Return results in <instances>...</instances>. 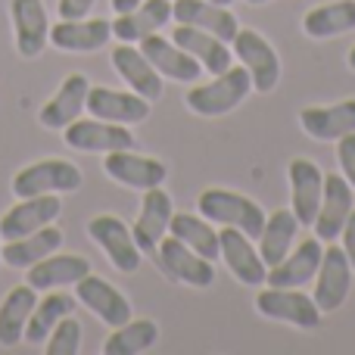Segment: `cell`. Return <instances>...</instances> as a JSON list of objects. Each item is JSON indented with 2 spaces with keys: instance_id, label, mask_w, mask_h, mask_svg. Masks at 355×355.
Masks as SVG:
<instances>
[{
  "instance_id": "14",
  "label": "cell",
  "mask_w": 355,
  "mask_h": 355,
  "mask_svg": "<svg viewBox=\"0 0 355 355\" xmlns=\"http://www.w3.org/2000/svg\"><path fill=\"white\" fill-rule=\"evenodd\" d=\"M290 178V209L300 218V225H312L321 206V193H324V172L318 168V162L296 156L287 166Z\"/></svg>"
},
{
  "instance_id": "10",
  "label": "cell",
  "mask_w": 355,
  "mask_h": 355,
  "mask_svg": "<svg viewBox=\"0 0 355 355\" xmlns=\"http://www.w3.org/2000/svg\"><path fill=\"white\" fill-rule=\"evenodd\" d=\"M355 209V187L346 181L343 175H324V193H321V206L318 215H315L312 227H315V237L318 240H340V231H343L346 218Z\"/></svg>"
},
{
  "instance_id": "32",
  "label": "cell",
  "mask_w": 355,
  "mask_h": 355,
  "mask_svg": "<svg viewBox=\"0 0 355 355\" xmlns=\"http://www.w3.org/2000/svg\"><path fill=\"white\" fill-rule=\"evenodd\" d=\"M35 302H37V296H35L31 284L12 287L10 293H6V300L0 302V346H16L19 340H22Z\"/></svg>"
},
{
  "instance_id": "6",
  "label": "cell",
  "mask_w": 355,
  "mask_h": 355,
  "mask_svg": "<svg viewBox=\"0 0 355 355\" xmlns=\"http://www.w3.org/2000/svg\"><path fill=\"white\" fill-rule=\"evenodd\" d=\"M352 265L346 259L343 246H327L324 256H321V265L315 271V302H318L321 315H334L340 306L346 302L352 290Z\"/></svg>"
},
{
  "instance_id": "22",
  "label": "cell",
  "mask_w": 355,
  "mask_h": 355,
  "mask_svg": "<svg viewBox=\"0 0 355 355\" xmlns=\"http://www.w3.org/2000/svg\"><path fill=\"white\" fill-rule=\"evenodd\" d=\"M321 256H324V246H321L318 237L312 240H302L300 246L284 256V262L271 265L268 277H265V287H302L315 277L321 265Z\"/></svg>"
},
{
  "instance_id": "12",
  "label": "cell",
  "mask_w": 355,
  "mask_h": 355,
  "mask_svg": "<svg viewBox=\"0 0 355 355\" xmlns=\"http://www.w3.org/2000/svg\"><path fill=\"white\" fill-rule=\"evenodd\" d=\"M221 243V259L231 268V275L237 277L246 287H265V277H268V265L262 262L259 250L252 246V237H246L240 227L225 225L218 234Z\"/></svg>"
},
{
  "instance_id": "2",
  "label": "cell",
  "mask_w": 355,
  "mask_h": 355,
  "mask_svg": "<svg viewBox=\"0 0 355 355\" xmlns=\"http://www.w3.org/2000/svg\"><path fill=\"white\" fill-rule=\"evenodd\" d=\"M196 209H200L202 218L240 227L252 240H259L262 225H265V209L256 200H250L243 193H234V190H221V187L202 190L200 200H196Z\"/></svg>"
},
{
  "instance_id": "40",
  "label": "cell",
  "mask_w": 355,
  "mask_h": 355,
  "mask_svg": "<svg viewBox=\"0 0 355 355\" xmlns=\"http://www.w3.org/2000/svg\"><path fill=\"white\" fill-rule=\"evenodd\" d=\"M112 10H116V16H122V12H131L135 6H141V0H110Z\"/></svg>"
},
{
  "instance_id": "18",
  "label": "cell",
  "mask_w": 355,
  "mask_h": 355,
  "mask_svg": "<svg viewBox=\"0 0 355 355\" xmlns=\"http://www.w3.org/2000/svg\"><path fill=\"white\" fill-rule=\"evenodd\" d=\"M172 19L178 25H193V28L209 31V35L221 37V41H227V44H231L240 31L237 16H234L227 6L209 3V0H172Z\"/></svg>"
},
{
  "instance_id": "42",
  "label": "cell",
  "mask_w": 355,
  "mask_h": 355,
  "mask_svg": "<svg viewBox=\"0 0 355 355\" xmlns=\"http://www.w3.org/2000/svg\"><path fill=\"white\" fill-rule=\"evenodd\" d=\"M209 3H218V6H231L234 0H209Z\"/></svg>"
},
{
  "instance_id": "41",
  "label": "cell",
  "mask_w": 355,
  "mask_h": 355,
  "mask_svg": "<svg viewBox=\"0 0 355 355\" xmlns=\"http://www.w3.org/2000/svg\"><path fill=\"white\" fill-rule=\"evenodd\" d=\"M346 62H349V69H352V72H355V47L349 50V60H346Z\"/></svg>"
},
{
  "instance_id": "4",
  "label": "cell",
  "mask_w": 355,
  "mask_h": 355,
  "mask_svg": "<svg viewBox=\"0 0 355 355\" xmlns=\"http://www.w3.org/2000/svg\"><path fill=\"white\" fill-rule=\"evenodd\" d=\"M81 172L75 162L66 159H41L35 166H25L22 172L12 178V193L19 200L41 193H75L81 187Z\"/></svg>"
},
{
  "instance_id": "9",
  "label": "cell",
  "mask_w": 355,
  "mask_h": 355,
  "mask_svg": "<svg viewBox=\"0 0 355 355\" xmlns=\"http://www.w3.org/2000/svg\"><path fill=\"white\" fill-rule=\"evenodd\" d=\"M162 271H166L172 281L187 284V287H212L215 281V268L206 256H200L196 250H190L187 243H181L178 237H162L159 250H156Z\"/></svg>"
},
{
  "instance_id": "43",
  "label": "cell",
  "mask_w": 355,
  "mask_h": 355,
  "mask_svg": "<svg viewBox=\"0 0 355 355\" xmlns=\"http://www.w3.org/2000/svg\"><path fill=\"white\" fill-rule=\"evenodd\" d=\"M246 3H252V6H259V3H268V0H246Z\"/></svg>"
},
{
  "instance_id": "20",
  "label": "cell",
  "mask_w": 355,
  "mask_h": 355,
  "mask_svg": "<svg viewBox=\"0 0 355 355\" xmlns=\"http://www.w3.org/2000/svg\"><path fill=\"white\" fill-rule=\"evenodd\" d=\"M12 28H16V50L22 60H35L41 50L47 47L50 25H47V10L44 0H12Z\"/></svg>"
},
{
  "instance_id": "16",
  "label": "cell",
  "mask_w": 355,
  "mask_h": 355,
  "mask_svg": "<svg viewBox=\"0 0 355 355\" xmlns=\"http://www.w3.org/2000/svg\"><path fill=\"white\" fill-rule=\"evenodd\" d=\"M75 296H78L81 306H87L94 315H97L103 324L110 327H122L125 321H131V302L112 287L110 281L97 275H85L78 284H75Z\"/></svg>"
},
{
  "instance_id": "31",
  "label": "cell",
  "mask_w": 355,
  "mask_h": 355,
  "mask_svg": "<svg viewBox=\"0 0 355 355\" xmlns=\"http://www.w3.org/2000/svg\"><path fill=\"white\" fill-rule=\"evenodd\" d=\"M352 28H355V0H331V3L309 10L306 19H302V31L309 37H315V41L346 35Z\"/></svg>"
},
{
  "instance_id": "17",
  "label": "cell",
  "mask_w": 355,
  "mask_h": 355,
  "mask_svg": "<svg viewBox=\"0 0 355 355\" xmlns=\"http://www.w3.org/2000/svg\"><path fill=\"white\" fill-rule=\"evenodd\" d=\"M103 168L112 181L125 184V187H135V190L159 187L168 175V168L162 166L159 159H153V156H137L135 150H112V153H106Z\"/></svg>"
},
{
  "instance_id": "19",
  "label": "cell",
  "mask_w": 355,
  "mask_h": 355,
  "mask_svg": "<svg viewBox=\"0 0 355 355\" xmlns=\"http://www.w3.org/2000/svg\"><path fill=\"white\" fill-rule=\"evenodd\" d=\"M112 35L110 19H62L50 28V44L66 53H94V50L106 47Z\"/></svg>"
},
{
  "instance_id": "26",
  "label": "cell",
  "mask_w": 355,
  "mask_h": 355,
  "mask_svg": "<svg viewBox=\"0 0 355 355\" xmlns=\"http://www.w3.org/2000/svg\"><path fill=\"white\" fill-rule=\"evenodd\" d=\"M172 22V0H141L131 12H122L112 22V35L122 44L144 41L147 35H156L162 25Z\"/></svg>"
},
{
  "instance_id": "27",
  "label": "cell",
  "mask_w": 355,
  "mask_h": 355,
  "mask_svg": "<svg viewBox=\"0 0 355 355\" xmlns=\"http://www.w3.org/2000/svg\"><path fill=\"white\" fill-rule=\"evenodd\" d=\"M172 41L178 44V47H184L196 62H200L202 72L218 75V72H225L227 66H234L227 41H221V37L209 35V31H202V28H193V25H178Z\"/></svg>"
},
{
  "instance_id": "11",
  "label": "cell",
  "mask_w": 355,
  "mask_h": 355,
  "mask_svg": "<svg viewBox=\"0 0 355 355\" xmlns=\"http://www.w3.org/2000/svg\"><path fill=\"white\" fill-rule=\"evenodd\" d=\"M62 212L60 193H41V196H25L19 200L10 212L0 218V237L3 240H19L28 234L41 231V227L53 225Z\"/></svg>"
},
{
  "instance_id": "30",
  "label": "cell",
  "mask_w": 355,
  "mask_h": 355,
  "mask_svg": "<svg viewBox=\"0 0 355 355\" xmlns=\"http://www.w3.org/2000/svg\"><path fill=\"white\" fill-rule=\"evenodd\" d=\"M85 275H91V262L85 256H53L35 262L28 268V284L35 290H56L66 284H78Z\"/></svg>"
},
{
  "instance_id": "35",
  "label": "cell",
  "mask_w": 355,
  "mask_h": 355,
  "mask_svg": "<svg viewBox=\"0 0 355 355\" xmlns=\"http://www.w3.org/2000/svg\"><path fill=\"white\" fill-rule=\"evenodd\" d=\"M72 312H75V300L69 293H47L31 309V318H28V324H25L22 340L25 343H44V340L50 337V331Z\"/></svg>"
},
{
  "instance_id": "28",
  "label": "cell",
  "mask_w": 355,
  "mask_h": 355,
  "mask_svg": "<svg viewBox=\"0 0 355 355\" xmlns=\"http://www.w3.org/2000/svg\"><path fill=\"white\" fill-rule=\"evenodd\" d=\"M296 231H300V218L293 215V209H277V212L265 215L262 234H259V256L268 268L284 262V256L293 250Z\"/></svg>"
},
{
  "instance_id": "3",
  "label": "cell",
  "mask_w": 355,
  "mask_h": 355,
  "mask_svg": "<svg viewBox=\"0 0 355 355\" xmlns=\"http://www.w3.org/2000/svg\"><path fill=\"white\" fill-rule=\"evenodd\" d=\"M256 312L271 321H284L300 331H315L321 324V309L315 296L302 293L296 287H268L256 296Z\"/></svg>"
},
{
  "instance_id": "7",
  "label": "cell",
  "mask_w": 355,
  "mask_h": 355,
  "mask_svg": "<svg viewBox=\"0 0 355 355\" xmlns=\"http://www.w3.org/2000/svg\"><path fill=\"white\" fill-rule=\"evenodd\" d=\"M87 234H91V240L110 256V262L122 275H135L141 268L144 252L137 250L135 237H131V227L122 218H116V215H94L87 221Z\"/></svg>"
},
{
  "instance_id": "39",
  "label": "cell",
  "mask_w": 355,
  "mask_h": 355,
  "mask_svg": "<svg viewBox=\"0 0 355 355\" xmlns=\"http://www.w3.org/2000/svg\"><path fill=\"white\" fill-rule=\"evenodd\" d=\"M340 240H343V252H346V259H349V265L355 271V209L349 212V218H346L343 231H340Z\"/></svg>"
},
{
  "instance_id": "5",
  "label": "cell",
  "mask_w": 355,
  "mask_h": 355,
  "mask_svg": "<svg viewBox=\"0 0 355 355\" xmlns=\"http://www.w3.org/2000/svg\"><path fill=\"white\" fill-rule=\"evenodd\" d=\"M234 53H237L240 66L250 72L252 78V91L259 94H271L281 81V60H277L275 47L268 44V37H262L252 28H240L234 37Z\"/></svg>"
},
{
  "instance_id": "34",
  "label": "cell",
  "mask_w": 355,
  "mask_h": 355,
  "mask_svg": "<svg viewBox=\"0 0 355 355\" xmlns=\"http://www.w3.org/2000/svg\"><path fill=\"white\" fill-rule=\"evenodd\" d=\"M159 340V324L150 318H131L122 327H112L110 340L103 343V355H141L153 349Z\"/></svg>"
},
{
  "instance_id": "23",
  "label": "cell",
  "mask_w": 355,
  "mask_h": 355,
  "mask_svg": "<svg viewBox=\"0 0 355 355\" xmlns=\"http://www.w3.org/2000/svg\"><path fill=\"white\" fill-rule=\"evenodd\" d=\"M112 66L122 75V81L131 87L135 94H141L144 100H159L162 97V75L153 69V62L141 53V47H131V44H119L112 50Z\"/></svg>"
},
{
  "instance_id": "15",
  "label": "cell",
  "mask_w": 355,
  "mask_h": 355,
  "mask_svg": "<svg viewBox=\"0 0 355 355\" xmlns=\"http://www.w3.org/2000/svg\"><path fill=\"white\" fill-rule=\"evenodd\" d=\"M85 110L94 119L116 125H137L150 116V100H144L135 91H112V87H91Z\"/></svg>"
},
{
  "instance_id": "37",
  "label": "cell",
  "mask_w": 355,
  "mask_h": 355,
  "mask_svg": "<svg viewBox=\"0 0 355 355\" xmlns=\"http://www.w3.org/2000/svg\"><path fill=\"white\" fill-rule=\"evenodd\" d=\"M337 159L340 168H343V178L355 187V131L337 141Z\"/></svg>"
},
{
  "instance_id": "24",
  "label": "cell",
  "mask_w": 355,
  "mask_h": 355,
  "mask_svg": "<svg viewBox=\"0 0 355 355\" xmlns=\"http://www.w3.org/2000/svg\"><path fill=\"white\" fill-rule=\"evenodd\" d=\"M87 91H91L87 75H81V72L69 75V78L60 85V91L53 94V100L44 103L37 122L50 131H62L66 125H72L75 119L81 116V110H85V103H87Z\"/></svg>"
},
{
  "instance_id": "33",
  "label": "cell",
  "mask_w": 355,
  "mask_h": 355,
  "mask_svg": "<svg viewBox=\"0 0 355 355\" xmlns=\"http://www.w3.org/2000/svg\"><path fill=\"white\" fill-rule=\"evenodd\" d=\"M168 231H172V237H178L181 243H187L190 250H196L200 256H206L209 262H215V259L221 256L218 234L212 231V221L202 218V215L172 212V221H168Z\"/></svg>"
},
{
  "instance_id": "29",
  "label": "cell",
  "mask_w": 355,
  "mask_h": 355,
  "mask_svg": "<svg viewBox=\"0 0 355 355\" xmlns=\"http://www.w3.org/2000/svg\"><path fill=\"white\" fill-rule=\"evenodd\" d=\"M60 246H62V231L47 225V227H41V231L28 234V237L6 240V246L0 250V259H3V265H10V268H31L35 262H41L50 252H56Z\"/></svg>"
},
{
  "instance_id": "25",
  "label": "cell",
  "mask_w": 355,
  "mask_h": 355,
  "mask_svg": "<svg viewBox=\"0 0 355 355\" xmlns=\"http://www.w3.org/2000/svg\"><path fill=\"white\" fill-rule=\"evenodd\" d=\"M300 125L315 141H340L355 131V100H340L331 106H306Z\"/></svg>"
},
{
  "instance_id": "21",
  "label": "cell",
  "mask_w": 355,
  "mask_h": 355,
  "mask_svg": "<svg viewBox=\"0 0 355 355\" xmlns=\"http://www.w3.org/2000/svg\"><path fill=\"white\" fill-rule=\"evenodd\" d=\"M141 53L147 56L150 62H153L156 72L166 75V78H172V81L193 85V81L202 75L200 62H196L184 47H178L175 41H166V37H159V31L144 37V41H141Z\"/></svg>"
},
{
  "instance_id": "13",
  "label": "cell",
  "mask_w": 355,
  "mask_h": 355,
  "mask_svg": "<svg viewBox=\"0 0 355 355\" xmlns=\"http://www.w3.org/2000/svg\"><path fill=\"white\" fill-rule=\"evenodd\" d=\"M172 196L159 187H147L141 200V215H137L135 227H131V237H135L137 250L156 256L159 250V240L168 234V221H172Z\"/></svg>"
},
{
  "instance_id": "36",
  "label": "cell",
  "mask_w": 355,
  "mask_h": 355,
  "mask_svg": "<svg viewBox=\"0 0 355 355\" xmlns=\"http://www.w3.org/2000/svg\"><path fill=\"white\" fill-rule=\"evenodd\" d=\"M50 343H47V355H75L81 349V324L66 315L60 324L50 331Z\"/></svg>"
},
{
  "instance_id": "38",
  "label": "cell",
  "mask_w": 355,
  "mask_h": 355,
  "mask_svg": "<svg viewBox=\"0 0 355 355\" xmlns=\"http://www.w3.org/2000/svg\"><path fill=\"white\" fill-rule=\"evenodd\" d=\"M97 0H60V16L62 19H85L94 10Z\"/></svg>"
},
{
  "instance_id": "8",
  "label": "cell",
  "mask_w": 355,
  "mask_h": 355,
  "mask_svg": "<svg viewBox=\"0 0 355 355\" xmlns=\"http://www.w3.org/2000/svg\"><path fill=\"white\" fill-rule=\"evenodd\" d=\"M66 137L62 141L72 150L81 153H112V150H135V135L128 131V125L103 122V119H75L72 125H66Z\"/></svg>"
},
{
  "instance_id": "1",
  "label": "cell",
  "mask_w": 355,
  "mask_h": 355,
  "mask_svg": "<svg viewBox=\"0 0 355 355\" xmlns=\"http://www.w3.org/2000/svg\"><path fill=\"white\" fill-rule=\"evenodd\" d=\"M252 91V78L243 66H227L218 72L209 85H196L187 91V106L196 116H225V112L237 110Z\"/></svg>"
},
{
  "instance_id": "44",
  "label": "cell",
  "mask_w": 355,
  "mask_h": 355,
  "mask_svg": "<svg viewBox=\"0 0 355 355\" xmlns=\"http://www.w3.org/2000/svg\"><path fill=\"white\" fill-rule=\"evenodd\" d=\"M0 250H3V246H0ZM0 262H3V259H0Z\"/></svg>"
}]
</instances>
